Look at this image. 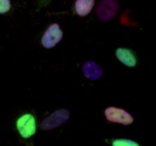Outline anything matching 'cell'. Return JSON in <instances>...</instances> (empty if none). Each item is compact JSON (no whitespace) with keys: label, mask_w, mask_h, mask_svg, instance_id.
Returning a JSON list of instances; mask_svg holds the SVG:
<instances>
[{"label":"cell","mask_w":156,"mask_h":146,"mask_svg":"<svg viewBox=\"0 0 156 146\" xmlns=\"http://www.w3.org/2000/svg\"><path fill=\"white\" fill-rule=\"evenodd\" d=\"M94 0H76L75 3L76 12L79 16H86L92 10Z\"/></svg>","instance_id":"8"},{"label":"cell","mask_w":156,"mask_h":146,"mask_svg":"<svg viewBox=\"0 0 156 146\" xmlns=\"http://www.w3.org/2000/svg\"><path fill=\"white\" fill-rule=\"evenodd\" d=\"M84 75L88 79L91 80H96L101 77L103 70L101 68L98 64L94 61H87L85 63L82 67Z\"/></svg>","instance_id":"6"},{"label":"cell","mask_w":156,"mask_h":146,"mask_svg":"<svg viewBox=\"0 0 156 146\" xmlns=\"http://www.w3.org/2000/svg\"><path fill=\"white\" fill-rule=\"evenodd\" d=\"M119 4L117 0H104L97 9V15L99 19L108 21L114 18L117 14Z\"/></svg>","instance_id":"5"},{"label":"cell","mask_w":156,"mask_h":146,"mask_svg":"<svg viewBox=\"0 0 156 146\" xmlns=\"http://www.w3.org/2000/svg\"><path fill=\"white\" fill-rule=\"evenodd\" d=\"M11 9V2L9 0H0V14L9 12Z\"/></svg>","instance_id":"10"},{"label":"cell","mask_w":156,"mask_h":146,"mask_svg":"<svg viewBox=\"0 0 156 146\" xmlns=\"http://www.w3.org/2000/svg\"><path fill=\"white\" fill-rule=\"evenodd\" d=\"M70 117V113L66 109L58 110L47 116L41 122V128L42 130L47 131L52 130L61 126L68 121Z\"/></svg>","instance_id":"1"},{"label":"cell","mask_w":156,"mask_h":146,"mask_svg":"<svg viewBox=\"0 0 156 146\" xmlns=\"http://www.w3.org/2000/svg\"><path fill=\"white\" fill-rule=\"evenodd\" d=\"M62 32L58 24H52L46 30L41 39L42 45L45 48H52L55 47L62 38Z\"/></svg>","instance_id":"3"},{"label":"cell","mask_w":156,"mask_h":146,"mask_svg":"<svg viewBox=\"0 0 156 146\" xmlns=\"http://www.w3.org/2000/svg\"><path fill=\"white\" fill-rule=\"evenodd\" d=\"M17 129L21 137L28 139L36 133V122L31 114H24L17 121Z\"/></svg>","instance_id":"4"},{"label":"cell","mask_w":156,"mask_h":146,"mask_svg":"<svg viewBox=\"0 0 156 146\" xmlns=\"http://www.w3.org/2000/svg\"><path fill=\"white\" fill-rule=\"evenodd\" d=\"M116 56L120 62L127 67H133L136 65V58L133 52L128 49L118 48L116 51Z\"/></svg>","instance_id":"7"},{"label":"cell","mask_w":156,"mask_h":146,"mask_svg":"<svg viewBox=\"0 0 156 146\" xmlns=\"http://www.w3.org/2000/svg\"><path fill=\"white\" fill-rule=\"evenodd\" d=\"M106 119L111 122L123 124L124 125H129L133 122L134 119L132 115L123 109L111 107L106 109L105 112Z\"/></svg>","instance_id":"2"},{"label":"cell","mask_w":156,"mask_h":146,"mask_svg":"<svg viewBox=\"0 0 156 146\" xmlns=\"http://www.w3.org/2000/svg\"><path fill=\"white\" fill-rule=\"evenodd\" d=\"M112 146H140L137 142L129 139H116L112 142Z\"/></svg>","instance_id":"9"}]
</instances>
